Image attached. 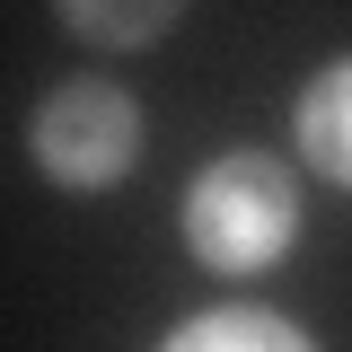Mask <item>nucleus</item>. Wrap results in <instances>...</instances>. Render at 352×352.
I'll return each mask as SVG.
<instances>
[{
  "label": "nucleus",
  "instance_id": "7ed1b4c3",
  "mask_svg": "<svg viewBox=\"0 0 352 352\" xmlns=\"http://www.w3.org/2000/svg\"><path fill=\"white\" fill-rule=\"evenodd\" d=\"M168 352H308V335L273 308H212V317L176 326Z\"/></svg>",
  "mask_w": 352,
  "mask_h": 352
},
{
  "label": "nucleus",
  "instance_id": "20e7f679",
  "mask_svg": "<svg viewBox=\"0 0 352 352\" xmlns=\"http://www.w3.org/2000/svg\"><path fill=\"white\" fill-rule=\"evenodd\" d=\"M300 141H308V159L326 176L352 185V53L335 71H317V88L300 97Z\"/></svg>",
  "mask_w": 352,
  "mask_h": 352
},
{
  "label": "nucleus",
  "instance_id": "f257e3e1",
  "mask_svg": "<svg viewBox=\"0 0 352 352\" xmlns=\"http://www.w3.org/2000/svg\"><path fill=\"white\" fill-rule=\"evenodd\" d=\"M291 220H300V185L282 159H264V150H229L212 168L194 176V194H185V238H194V256L220 264V273H256L291 247Z\"/></svg>",
  "mask_w": 352,
  "mask_h": 352
},
{
  "label": "nucleus",
  "instance_id": "f03ea898",
  "mask_svg": "<svg viewBox=\"0 0 352 352\" xmlns=\"http://www.w3.org/2000/svg\"><path fill=\"white\" fill-rule=\"evenodd\" d=\"M132 150H141V115L115 80H62L36 106V159L62 185H106L132 168Z\"/></svg>",
  "mask_w": 352,
  "mask_h": 352
},
{
  "label": "nucleus",
  "instance_id": "39448f33",
  "mask_svg": "<svg viewBox=\"0 0 352 352\" xmlns=\"http://www.w3.org/2000/svg\"><path fill=\"white\" fill-rule=\"evenodd\" d=\"M80 36L97 44H141V36H159V27H176V0H150V9H97V0H71L62 9Z\"/></svg>",
  "mask_w": 352,
  "mask_h": 352
}]
</instances>
